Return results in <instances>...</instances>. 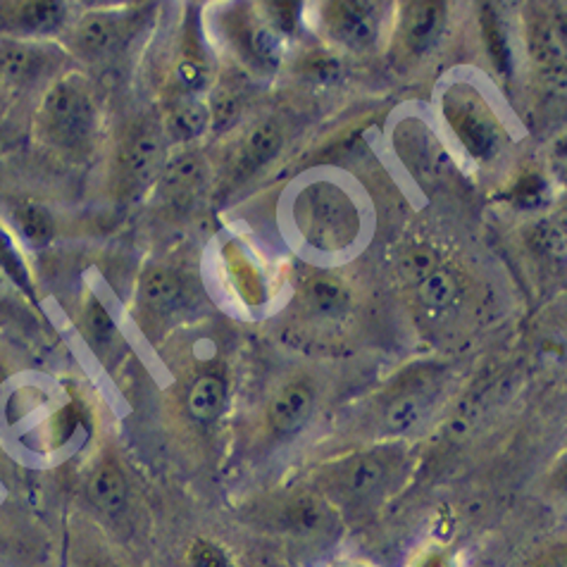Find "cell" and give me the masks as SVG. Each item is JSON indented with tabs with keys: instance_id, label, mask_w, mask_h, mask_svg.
Returning a JSON list of instances; mask_svg holds the SVG:
<instances>
[{
	"instance_id": "cell-1",
	"label": "cell",
	"mask_w": 567,
	"mask_h": 567,
	"mask_svg": "<svg viewBox=\"0 0 567 567\" xmlns=\"http://www.w3.org/2000/svg\"><path fill=\"white\" fill-rule=\"evenodd\" d=\"M99 127L93 91L82 74H62L45 89L34 130L43 146L60 153H84Z\"/></svg>"
},
{
	"instance_id": "cell-2",
	"label": "cell",
	"mask_w": 567,
	"mask_h": 567,
	"mask_svg": "<svg viewBox=\"0 0 567 567\" xmlns=\"http://www.w3.org/2000/svg\"><path fill=\"white\" fill-rule=\"evenodd\" d=\"M401 461L389 451L346 455L324 470V496L341 508H372L396 480Z\"/></svg>"
},
{
	"instance_id": "cell-3",
	"label": "cell",
	"mask_w": 567,
	"mask_h": 567,
	"mask_svg": "<svg viewBox=\"0 0 567 567\" xmlns=\"http://www.w3.org/2000/svg\"><path fill=\"white\" fill-rule=\"evenodd\" d=\"M163 165V134L153 124H136L122 136L115 153V184L122 196L144 192Z\"/></svg>"
},
{
	"instance_id": "cell-4",
	"label": "cell",
	"mask_w": 567,
	"mask_h": 567,
	"mask_svg": "<svg viewBox=\"0 0 567 567\" xmlns=\"http://www.w3.org/2000/svg\"><path fill=\"white\" fill-rule=\"evenodd\" d=\"M68 20V8L55 0H18L0 3V39L31 41L49 37L62 29Z\"/></svg>"
},
{
	"instance_id": "cell-5",
	"label": "cell",
	"mask_w": 567,
	"mask_h": 567,
	"mask_svg": "<svg viewBox=\"0 0 567 567\" xmlns=\"http://www.w3.org/2000/svg\"><path fill=\"white\" fill-rule=\"evenodd\" d=\"M318 396L308 382H291L281 386L267 405V427L277 439L301 434L315 415Z\"/></svg>"
},
{
	"instance_id": "cell-6",
	"label": "cell",
	"mask_w": 567,
	"mask_h": 567,
	"mask_svg": "<svg viewBox=\"0 0 567 567\" xmlns=\"http://www.w3.org/2000/svg\"><path fill=\"white\" fill-rule=\"evenodd\" d=\"M327 27L351 49H370L380 37V12L374 3H334L327 8Z\"/></svg>"
},
{
	"instance_id": "cell-7",
	"label": "cell",
	"mask_w": 567,
	"mask_h": 567,
	"mask_svg": "<svg viewBox=\"0 0 567 567\" xmlns=\"http://www.w3.org/2000/svg\"><path fill=\"white\" fill-rule=\"evenodd\" d=\"M86 496L91 506L105 517H120L127 513L132 492L124 470L113 458L101 461L86 480Z\"/></svg>"
},
{
	"instance_id": "cell-8",
	"label": "cell",
	"mask_w": 567,
	"mask_h": 567,
	"mask_svg": "<svg viewBox=\"0 0 567 567\" xmlns=\"http://www.w3.org/2000/svg\"><path fill=\"white\" fill-rule=\"evenodd\" d=\"M122 18L113 12H91L79 20L72 29L70 45L72 51L84 58H101L115 49L122 39Z\"/></svg>"
},
{
	"instance_id": "cell-9",
	"label": "cell",
	"mask_w": 567,
	"mask_h": 567,
	"mask_svg": "<svg viewBox=\"0 0 567 567\" xmlns=\"http://www.w3.org/2000/svg\"><path fill=\"white\" fill-rule=\"evenodd\" d=\"M332 506L320 496L301 494L287 501L279 511V525L298 537H318L332 525Z\"/></svg>"
},
{
	"instance_id": "cell-10",
	"label": "cell",
	"mask_w": 567,
	"mask_h": 567,
	"mask_svg": "<svg viewBox=\"0 0 567 567\" xmlns=\"http://www.w3.org/2000/svg\"><path fill=\"white\" fill-rule=\"evenodd\" d=\"M446 24V6L444 3H413L408 6L403 14V43L405 49L422 55L432 51V45L439 41L441 31Z\"/></svg>"
},
{
	"instance_id": "cell-11",
	"label": "cell",
	"mask_w": 567,
	"mask_h": 567,
	"mask_svg": "<svg viewBox=\"0 0 567 567\" xmlns=\"http://www.w3.org/2000/svg\"><path fill=\"white\" fill-rule=\"evenodd\" d=\"M432 401L424 391H405L393 396L382 411V430L391 436H405L415 432L427 420Z\"/></svg>"
},
{
	"instance_id": "cell-12",
	"label": "cell",
	"mask_w": 567,
	"mask_h": 567,
	"mask_svg": "<svg viewBox=\"0 0 567 567\" xmlns=\"http://www.w3.org/2000/svg\"><path fill=\"white\" fill-rule=\"evenodd\" d=\"M227 408V384L223 377L203 374L188 386L186 411L198 424H213L223 417Z\"/></svg>"
},
{
	"instance_id": "cell-13",
	"label": "cell",
	"mask_w": 567,
	"mask_h": 567,
	"mask_svg": "<svg viewBox=\"0 0 567 567\" xmlns=\"http://www.w3.org/2000/svg\"><path fill=\"white\" fill-rule=\"evenodd\" d=\"M138 301L155 315H167L182 303V287L175 275L153 267L138 284Z\"/></svg>"
},
{
	"instance_id": "cell-14",
	"label": "cell",
	"mask_w": 567,
	"mask_h": 567,
	"mask_svg": "<svg viewBox=\"0 0 567 567\" xmlns=\"http://www.w3.org/2000/svg\"><path fill=\"white\" fill-rule=\"evenodd\" d=\"M12 223L31 248L49 246L55 236V219L39 203H22V206L14 208Z\"/></svg>"
},
{
	"instance_id": "cell-15",
	"label": "cell",
	"mask_w": 567,
	"mask_h": 567,
	"mask_svg": "<svg viewBox=\"0 0 567 567\" xmlns=\"http://www.w3.org/2000/svg\"><path fill=\"white\" fill-rule=\"evenodd\" d=\"M210 122L208 107L198 101H182L167 113L165 130L177 141H192L206 132Z\"/></svg>"
},
{
	"instance_id": "cell-16",
	"label": "cell",
	"mask_w": 567,
	"mask_h": 567,
	"mask_svg": "<svg viewBox=\"0 0 567 567\" xmlns=\"http://www.w3.org/2000/svg\"><path fill=\"white\" fill-rule=\"evenodd\" d=\"M458 291H461L458 279L446 270H434L417 281L420 301L432 310L449 308L455 298H458Z\"/></svg>"
},
{
	"instance_id": "cell-17",
	"label": "cell",
	"mask_w": 567,
	"mask_h": 567,
	"mask_svg": "<svg viewBox=\"0 0 567 567\" xmlns=\"http://www.w3.org/2000/svg\"><path fill=\"white\" fill-rule=\"evenodd\" d=\"M279 148H281V132L277 124H272V122L260 124V127L246 141L241 163L248 169H256L265 163H270L272 157L279 153Z\"/></svg>"
},
{
	"instance_id": "cell-18",
	"label": "cell",
	"mask_w": 567,
	"mask_h": 567,
	"mask_svg": "<svg viewBox=\"0 0 567 567\" xmlns=\"http://www.w3.org/2000/svg\"><path fill=\"white\" fill-rule=\"evenodd\" d=\"M203 184V163L196 155H184L167 169V186L177 200L198 192Z\"/></svg>"
},
{
	"instance_id": "cell-19",
	"label": "cell",
	"mask_w": 567,
	"mask_h": 567,
	"mask_svg": "<svg viewBox=\"0 0 567 567\" xmlns=\"http://www.w3.org/2000/svg\"><path fill=\"white\" fill-rule=\"evenodd\" d=\"M84 329L89 339L96 346H107L115 339V320L110 318L107 308L99 298H89V303L84 308Z\"/></svg>"
},
{
	"instance_id": "cell-20",
	"label": "cell",
	"mask_w": 567,
	"mask_h": 567,
	"mask_svg": "<svg viewBox=\"0 0 567 567\" xmlns=\"http://www.w3.org/2000/svg\"><path fill=\"white\" fill-rule=\"evenodd\" d=\"M186 565L188 567H234L227 550L210 539H196L192 546H188Z\"/></svg>"
},
{
	"instance_id": "cell-21",
	"label": "cell",
	"mask_w": 567,
	"mask_h": 567,
	"mask_svg": "<svg viewBox=\"0 0 567 567\" xmlns=\"http://www.w3.org/2000/svg\"><path fill=\"white\" fill-rule=\"evenodd\" d=\"M0 267H3V272L14 284H20L22 289L29 291V272H27V267H24L18 250H14L10 236L3 229H0Z\"/></svg>"
},
{
	"instance_id": "cell-22",
	"label": "cell",
	"mask_w": 567,
	"mask_h": 567,
	"mask_svg": "<svg viewBox=\"0 0 567 567\" xmlns=\"http://www.w3.org/2000/svg\"><path fill=\"white\" fill-rule=\"evenodd\" d=\"M312 301L318 303L322 310H337L343 303V291L334 281H315L310 289Z\"/></svg>"
},
{
	"instance_id": "cell-23",
	"label": "cell",
	"mask_w": 567,
	"mask_h": 567,
	"mask_svg": "<svg viewBox=\"0 0 567 567\" xmlns=\"http://www.w3.org/2000/svg\"><path fill=\"white\" fill-rule=\"evenodd\" d=\"M177 79L186 91H200L208 84V70L198 60H184L177 68Z\"/></svg>"
},
{
	"instance_id": "cell-24",
	"label": "cell",
	"mask_w": 567,
	"mask_h": 567,
	"mask_svg": "<svg viewBox=\"0 0 567 567\" xmlns=\"http://www.w3.org/2000/svg\"><path fill=\"white\" fill-rule=\"evenodd\" d=\"M76 567H122L120 560L105 548H86L76 560Z\"/></svg>"
},
{
	"instance_id": "cell-25",
	"label": "cell",
	"mask_w": 567,
	"mask_h": 567,
	"mask_svg": "<svg viewBox=\"0 0 567 567\" xmlns=\"http://www.w3.org/2000/svg\"><path fill=\"white\" fill-rule=\"evenodd\" d=\"M411 567H453L444 550H422Z\"/></svg>"
},
{
	"instance_id": "cell-26",
	"label": "cell",
	"mask_w": 567,
	"mask_h": 567,
	"mask_svg": "<svg viewBox=\"0 0 567 567\" xmlns=\"http://www.w3.org/2000/svg\"><path fill=\"white\" fill-rule=\"evenodd\" d=\"M537 567H565V556H563V550H560V554H554L550 558H544V560H542V565H537Z\"/></svg>"
},
{
	"instance_id": "cell-27",
	"label": "cell",
	"mask_w": 567,
	"mask_h": 567,
	"mask_svg": "<svg viewBox=\"0 0 567 567\" xmlns=\"http://www.w3.org/2000/svg\"><path fill=\"white\" fill-rule=\"evenodd\" d=\"M341 567H362V565H341Z\"/></svg>"
}]
</instances>
